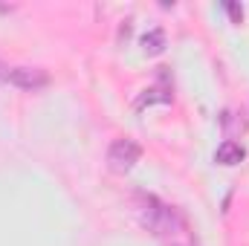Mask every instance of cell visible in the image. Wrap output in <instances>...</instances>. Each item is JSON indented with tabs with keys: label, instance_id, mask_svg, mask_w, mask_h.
Instances as JSON below:
<instances>
[{
	"label": "cell",
	"instance_id": "obj_2",
	"mask_svg": "<svg viewBox=\"0 0 249 246\" xmlns=\"http://www.w3.org/2000/svg\"><path fill=\"white\" fill-rule=\"evenodd\" d=\"M139 157H142V148L133 139H116L107 151V165H110V171L124 174L139 162Z\"/></svg>",
	"mask_w": 249,
	"mask_h": 246
},
{
	"label": "cell",
	"instance_id": "obj_8",
	"mask_svg": "<svg viewBox=\"0 0 249 246\" xmlns=\"http://www.w3.org/2000/svg\"><path fill=\"white\" fill-rule=\"evenodd\" d=\"M226 12L232 15V20H235V23H241V18H244V9H241L238 3H226Z\"/></svg>",
	"mask_w": 249,
	"mask_h": 246
},
{
	"label": "cell",
	"instance_id": "obj_7",
	"mask_svg": "<svg viewBox=\"0 0 249 246\" xmlns=\"http://www.w3.org/2000/svg\"><path fill=\"white\" fill-rule=\"evenodd\" d=\"M235 116H238V113H232V110H226V113L220 116V124H223L229 133H232V130H244V119H235Z\"/></svg>",
	"mask_w": 249,
	"mask_h": 246
},
{
	"label": "cell",
	"instance_id": "obj_9",
	"mask_svg": "<svg viewBox=\"0 0 249 246\" xmlns=\"http://www.w3.org/2000/svg\"><path fill=\"white\" fill-rule=\"evenodd\" d=\"M171 246H186V244H171Z\"/></svg>",
	"mask_w": 249,
	"mask_h": 246
},
{
	"label": "cell",
	"instance_id": "obj_1",
	"mask_svg": "<svg viewBox=\"0 0 249 246\" xmlns=\"http://www.w3.org/2000/svg\"><path fill=\"white\" fill-rule=\"evenodd\" d=\"M136 211H139V223L154 232V235H174L183 229V220L177 214V209L160 203L154 194H139V203H136Z\"/></svg>",
	"mask_w": 249,
	"mask_h": 246
},
{
	"label": "cell",
	"instance_id": "obj_3",
	"mask_svg": "<svg viewBox=\"0 0 249 246\" xmlns=\"http://www.w3.org/2000/svg\"><path fill=\"white\" fill-rule=\"evenodd\" d=\"M6 81H12L20 90H41V87L50 84V75L41 67H12L6 72Z\"/></svg>",
	"mask_w": 249,
	"mask_h": 246
},
{
	"label": "cell",
	"instance_id": "obj_4",
	"mask_svg": "<svg viewBox=\"0 0 249 246\" xmlns=\"http://www.w3.org/2000/svg\"><path fill=\"white\" fill-rule=\"evenodd\" d=\"M244 145L241 142H235V139H226L220 148H217V154H214V159L220 162V165H238L241 159H244Z\"/></svg>",
	"mask_w": 249,
	"mask_h": 246
},
{
	"label": "cell",
	"instance_id": "obj_5",
	"mask_svg": "<svg viewBox=\"0 0 249 246\" xmlns=\"http://www.w3.org/2000/svg\"><path fill=\"white\" fill-rule=\"evenodd\" d=\"M157 102H171V93H168V90H162V87H151V90H145V93L133 102V107H136V110H142V107L157 105Z\"/></svg>",
	"mask_w": 249,
	"mask_h": 246
},
{
	"label": "cell",
	"instance_id": "obj_6",
	"mask_svg": "<svg viewBox=\"0 0 249 246\" xmlns=\"http://www.w3.org/2000/svg\"><path fill=\"white\" fill-rule=\"evenodd\" d=\"M162 47H165V32H162V29H151V32L142 35V50H145L148 55L162 53Z\"/></svg>",
	"mask_w": 249,
	"mask_h": 246
}]
</instances>
